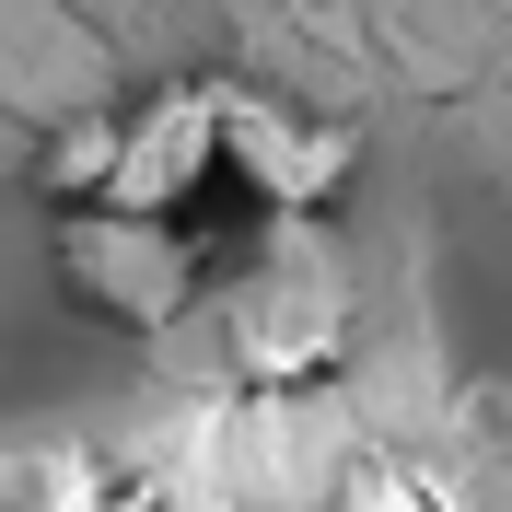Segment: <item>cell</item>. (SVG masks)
Instances as JSON below:
<instances>
[{"label": "cell", "instance_id": "6da1fadb", "mask_svg": "<svg viewBox=\"0 0 512 512\" xmlns=\"http://www.w3.org/2000/svg\"><path fill=\"white\" fill-rule=\"evenodd\" d=\"M222 338H233V373L291 396V384L338 373L350 350V268L315 222H268L256 256L222 280Z\"/></svg>", "mask_w": 512, "mask_h": 512}, {"label": "cell", "instance_id": "5b68a950", "mask_svg": "<svg viewBox=\"0 0 512 512\" xmlns=\"http://www.w3.org/2000/svg\"><path fill=\"white\" fill-rule=\"evenodd\" d=\"M117 163H128V105H82V117H59V140L35 152V187L59 198V210H105V198H117Z\"/></svg>", "mask_w": 512, "mask_h": 512}, {"label": "cell", "instance_id": "3957f363", "mask_svg": "<svg viewBox=\"0 0 512 512\" xmlns=\"http://www.w3.org/2000/svg\"><path fill=\"white\" fill-rule=\"evenodd\" d=\"M361 140L338 117H303V105L256 94V82H222V175L268 210V222H326L338 187H350Z\"/></svg>", "mask_w": 512, "mask_h": 512}, {"label": "cell", "instance_id": "277c9868", "mask_svg": "<svg viewBox=\"0 0 512 512\" xmlns=\"http://www.w3.org/2000/svg\"><path fill=\"white\" fill-rule=\"evenodd\" d=\"M222 175V82H163V94L128 105V163L105 210H140V222H187V198Z\"/></svg>", "mask_w": 512, "mask_h": 512}, {"label": "cell", "instance_id": "52a82bcc", "mask_svg": "<svg viewBox=\"0 0 512 512\" xmlns=\"http://www.w3.org/2000/svg\"><path fill=\"white\" fill-rule=\"evenodd\" d=\"M35 512H152V489L105 478V466H59V489H47Z\"/></svg>", "mask_w": 512, "mask_h": 512}, {"label": "cell", "instance_id": "8992f818", "mask_svg": "<svg viewBox=\"0 0 512 512\" xmlns=\"http://www.w3.org/2000/svg\"><path fill=\"white\" fill-rule=\"evenodd\" d=\"M338 512H454V489L419 478V466H361V478L338 489Z\"/></svg>", "mask_w": 512, "mask_h": 512}, {"label": "cell", "instance_id": "7a4b0ae2", "mask_svg": "<svg viewBox=\"0 0 512 512\" xmlns=\"http://www.w3.org/2000/svg\"><path fill=\"white\" fill-rule=\"evenodd\" d=\"M59 291L117 338H163L198 315L210 256L187 245V222H140V210H70L59 222Z\"/></svg>", "mask_w": 512, "mask_h": 512}]
</instances>
